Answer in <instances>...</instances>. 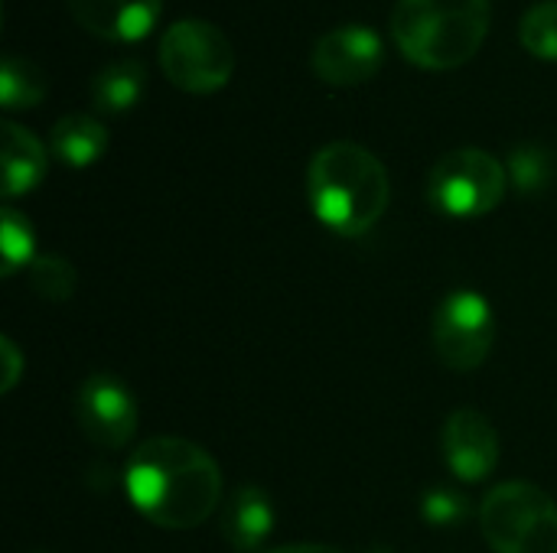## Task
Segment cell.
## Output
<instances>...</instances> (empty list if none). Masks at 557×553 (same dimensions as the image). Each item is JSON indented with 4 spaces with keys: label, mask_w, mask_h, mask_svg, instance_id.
<instances>
[{
    "label": "cell",
    "mask_w": 557,
    "mask_h": 553,
    "mask_svg": "<svg viewBox=\"0 0 557 553\" xmlns=\"http://www.w3.org/2000/svg\"><path fill=\"white\" fill-rule=\"evenodd\" d=\"M131 505L157 528H199L222 499L219 463L183 437H153L140 443L124 466Z\"/></svg>",
    "instance_id": "6da1fadb"
},
{
    "label": "cell",
    "mask_w": 557,
    "mask_h": 553,
    "mask_svg": "<svg viewBox=\"0 0 557 553\" xmlns=\"http://www.w3.org/2000/svg\"><path fill=\"white\" fill-rule=\"evenodd\" d=\"M307 199L330 231L359 238L385 215L392 202V179L369 147L356 140H330L310 156Z\"/></svg>",
    "instance_id": "7a4b0ae2"
},
{
    "label": "cell",
    "mask_w": 557,
    "mask_h": 553,
    "mask_svg": "<svg viewBox=\"0 0 557 553\" xmlns=\"http://www.w3.org/2000/svg\"><path fill=\"white\" fill-rule=\"evenodd\" d=\"M490 0H398L392 36L421 68H457L486 39Z\"/></svg>",
    "instance_id": "3957f363"
},
{
    "label": "cell",
    "mask_w": 557,
    "mask_h": 553,
    "mask_svg": "<svg viewBox=\"0 0 557 553\" xmlns=\"http://www.w3.org/2000/svg\"><path fill=\"white\" fill-rule=\"evenodd\" d=\"M480 528L496 553H557V505L532 482H503L480 505Z\"/></svg>",
    "instance_id": "277c9868"
},
{
    "label": "cell",
    "mask_w": 557,
    "mask_h": 553,
    "mask_svg": "<svg viewBox=\"0 0 557 553\" xmlns=\"http://www.w3.org/2000/svg\"><path fill=\"white\" fill-rule=\"evenodd\" d=\"M160 68L176 88L209 95L232 78L235 49L215 23L202 16H183L173 20L160 36Z\"/></svg>",
    "instance_id": "5b68a950"
},
{
    "label": "cell",
    "mask_w": 557,
    "mask_h": 553,
    "mask_svg": "<svg viewBox=\"0 0 557 553\" xmlns=\"http://www.w3.org/2000/svg\"><path fill=\"white\" fill-rule=\"evenodd\" d=\"M506 186L509 173L493 153L480 147H457L431 166L428 199L450 218H480L503 202Z\"/></svg>",
    "instance_id": "8992f818"
},
{
    "label": "cell",
    "mask_w": 557,
    "mask_h": 553,
    "mask_svg": "<svg viewBox=\"0 0 557 553\" xmlns=\"http://www.w3.org/2000/svg\"><path fill=\"white\" fill-rule=\"evenodd\" d=\"M496 342V316L483 293L454 290L434 310V349L437 359L457 372H476Z\"/></svg>",
    "instance_id": "52a82bcc"
},
{
    "label": "cell",
    "mask_w": 557,
    "mask_h": 553,
    "mask_svg": "<svg viewBox=\"0 0 557 553\" xmlns=\"http://www.w3.org/2000/svg\"><path fill=\"white\" fill-rule=\"evenodd\" d=\"M75 424L88 443L101 450H121L137 430V401L134 391L111 372L88 375L75 391Z\"/></svg>",
    "instance_id": "ba28073f"
},
{
    "label": "cell",
    "mask_w": 557,
    "mask_h": 553,
    "mask_svg": "<svg viewBox=\"0 0 557 553\" xmlns=\"http://www.w3.org/2000/svg\"><path fill=\"white\" fill-rule=\"evenodd\" d=\"M385 42L366 23H343L326 29L310 49V68L330 85H359L382 68Z\"/></svg>",
    "instance_id": "9c48e42d"
},
{
    "label": "cell",
    "mask_w": 557,
    "mask_h": 553,
    "mask_svg": "<svg viewBox=\"0 0 557 553\" xmlns=\"http://www.w3.org/2000/svg\"><path fill=\"white\" fill-rule=\"evenodd\" d=\"M444 463L460 482H483L499 466V433L480 411H454L441 430Z\"/></svg>",
    "instance_id": "30bf717a"
},
{
    "label": "cell",
    "mask_w": 557,
    "mask_h": 553,
    "mask_svg": "<svg viewBox=\"0 0 557 553\" xmlns=\"http://www.w3.org/2000/svg\"><path fill=\"white\" fill-rule=\"evenodd\" d=\"M163 0H69L78 26L101 39L131 42L153 29Z\"/></svg>",
    "instance_id": "8fae6325"
},
{
    "label": "cell",
    "mask_w": 557,
    "mask_h": 553,
    "mask_svg": "<svg viewBox=\"0 0 557 553\" xmlns=\"http://www.w3.org/2000/svg\"><path fill=\"white\" fill-rule=\"evenodd\" d=\"M274 505L271 495L258 486H242L222 512V538L232 551H258L274 531Z\"/></svg>",
    "instance_id": "7c38bea8"
},
{
    "label": "cell",
    "mask_w": 557,
    "mask_h": 553,
    "mask_svg": "<svg viewBox=\"0 0 557 553\" xmlns=\"http://www.w3.org/2000/svg\"><path fill=\"white\" fill-rule=\"evenodd\" d=\"M3 196L16 199L39 186L49 166L42 140L16 121H3Z\"/></svg>",
    "instance_id": "4fadbf2b"
},
{
    "label": "cell",
    "mask_w": 557,
    "mask_h": 553,
    "mask_svg": "<svg viewBox=\"0 0 557 553\" xmlns=\"http://www.w3.org/2000/svg\"><path fill=\"white\" fill-rule=\"evenodd\" d=\"M49 147L65 166H91L108 150V127L95 114H62L52 124Z\"/></svg>",
    "instance_id": "5bb4252c"
},
{
    "label": "cell",
    "mask_w": 557,
    "mask_h": 553,
    "mask_svg": "<svg viewBox=\"0 0 557 553\" xmlns=\"http://www.w3.org/2000/svg\"><path fill=\"white\" fill-rule=\"evenodd\" d=\"M144 85H147V68L140 59H114L95 72L91 101L104 114H121L140 101Z\"/></svg>",
    "instance_id": "9a60e30c"
},
{
    "label": "cell",
    "mask_w": 557,
    "mask_h": 553,
    "mask_svg": "<svg viewBox=\"0 0 557 553\" xmlns=\"http://www.w3.org/2000/svg\"><path fill=\"white\" fill-rule=\"evenodd\" d=\"M46 88H49V78L33 59L16 55V52H7L0 59V101H3V108H10V111L33 108L46 98Z\"/></svg>",
    "instance_id": "2e32d148"
},
{
    "label": "cell",
    "mask_w": 557,
    "mask_h": 553,
    "mask_svg": "<svg viewBox=\"0 0 557 553\" xmlns=\"http://www.w3.org/2000/svg\"><path fill=\"white\" fill-rule=\"evenodd\" d=\"M506 173H509V183L522 196H535L545 186H552V179H555V153L545 143H535V140L516 143L512 153H509Z\"/></svg>",
    "instance_id": "e0dca14e"
},
{
    "label": "cell",
    "mask_w": 557,
    "mask_h": 553,
    "mask_svg": "<svg viewBox=\"0 0 557 553\" xmlns=\"http://www.w3.org/2000/svg\"><path fill=\"white\" fill-rule=\"evenodd\" d=\"M33 261H36L33 225L13 205H3V215H0V274L13 277L20 271H29Z\"/></svg>",
    "instance_id": "ac0fdd59"
},
{
    "label": "cell",
    "mask_w": 557,
    "mask_h": 553,
    "mask_svg": "<svg viewBox=\"0 0 557 553\" xmlns=\"http://www.w3.org/2000/svg\"><path fill=\"white\" fill-rule=\"evenodd\" d=\"M519 39L529 52L557 59V0H539L522 13Z\"/></svg>",
    "instance_id": "d6986e66"
},
{
    "label": "cell",
    "mask_w": 557,
    "mask_h": 553,
    "mask_svg": "<svg viewBox=\"0 0 557 553\" xmlns=\"http://www.w3.org/2000/svg\"><path fill=\"white\" fill-rule=\"evenodd\" d=\"M75 280H78L75 267L59 254H39L29 264V284L49 303H65L75 293Z\"/></svg>",
    "instance_id": "ffe728a7"
},
{
    "label": "cell",
    "mask_w": 557,
    "mask_h": 553,
    "mask_svg": "<svg viewBox=\"0 0 557 553\" xmlns=\"http://www.w3.org/2000/svg\"><path fill=\"white\" fill-rule=\"evenodd\" d=\"M421 515L431 528H457L473 515V505L463 492L450 486H437L421 499Z\"/></svg>",
    "instance_id": "44dd1931"
},
{
    "label": "cell",
    "mask_w": 557,
    "mask_h": 553,
    "mask_svg": "<svg viewBox=\"0 0 557 553\" xmlns=\"http://www.w3.org/2000/svg\"><path fill=\"white\" fill-rule=\"evenodd\" d=\"M0 352H3V394H10L13 388H16V381L23 378V355H20V349H16V342L13 339H0Z\"/></svg>",
    "instance_id": "7402d4cb"
},
{
    "label": "cell",
    "mask_w": 557,
    "mask_h": 553,
    "mask_svg": "<svg viewBox=\"0 0 557 553\" xmlns=\"http://www.w3.org/2000/svg\"><path fill=\"white\" fill-rule=\"evenodd\" d=\"M264 553H343L339 548H326V544H287V548H274Z\"/></svg>",
    "instance_id": "603a6c76"
},
{
    "label": "cell",
    "mask_w": 557,
    "mask_h": 553,
    "mask_svg": "<svg viewBox=\"0 0 557 553\" xmlns=\"http://www.w3.org/2000/svg\"><path fill=\"white\" fill-rule=\"evenodd\" d=\"M369 553H395V551H392V548H372Z\"/></svg>",
    "instance_id": "cb8c5ba5"
}]
</instances>
